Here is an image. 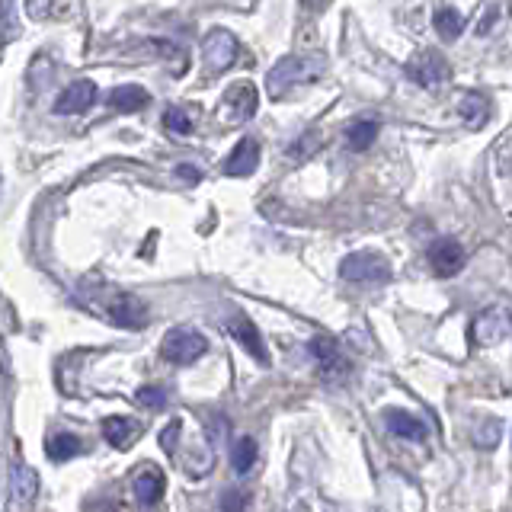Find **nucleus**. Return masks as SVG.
<instances>
[{
	"label": "nucleus",
	"mask_w": 512,
	"mask_h": 512,
	"mask_svg": "<svg viewBox=\"0 0 512 512\" xmlns=\"http://www.w3.org/2000/svg\"><path fill=\"white\" fill-rule=\"evenodd\" d=\"M496 442H500V423H490L487 429H480L477 432V448H493Z\"/></svg>",
	"instance_id": "393cba45"
},
{
	"label": "nucleus",
	"mask_w": 512,
	"mask_h": 512,
	"mask_svg": "<svg viewBox=\"0 0 512 512\" xmlns=\"http://www.w3.org/2000/svg\"><path fill=\"white\" fill-rule=\"evenodd\" d=\"M10 490H13V500L20 506H29L32 500H36V490H39V477L32 468H26V464H16L13 474H10Z\"/></svg>",
	"instance_id": "dca6fc26"
},
{
	"label": "nucleus",
	"mask_w": 512,
	"mask_h": 512,
	"mask_svg": "<svg viewBox=\"0 0 512 512\" xmlns=\"http://www.w3.org/2000/svg\"><path fill=\"white\" fill-rule=\"evenodd\" d=\"M176 432H180V423H173L167 432H164V448H167V452H170V448H173V436H176Z\"/></svg>",
	"instance_id": "cd10ccee"
},
{
	"label": "nucleus",
	"mask_w": 512,
	"mask_h": 512,
	"mask_svg": "<svg viewBox=\"0 0 512 512\" xmlns=\"http://www.w3.org/2000/svg\"><path fill=\"white\" fill-rule=\"evenodd\" d=\"M164 487H167V480H164V471L154 468V464H148V468H141L132 480V490H135V500L141 506H157L160 503V496H164Z\"/></svg>",
	"instance_id": "ddd939ff"
},
{
	"label": "nucleus",
	"mask_w": 512,
	"mask_h": 512,
	"mask_svg": "<svg viewBox=\"0 0 512 512\" xmlns=\"http://www.w3.org/2000/svg\"><path fill=\"white\" fill-rule=\"evenodd\" d=\"M432 23H436L439 36L445 42H455L461 36V29H464V16L455 7H442V10H436V16H432Z\"/></svg>",
	"instance_id": "aec40b11"
},
{
	"label": "nucleus",
	"mask_w": 512,
	"mask_h": 512,
	"mask_svg": "<svg viewBox=\"0 0 512 512\" xmlns=\"http://www.w3.org/2000/svg\"><path fill=\"white\" fill-rule=\"evenodd\" d=\"M448 74H452L448 71V61L439 52H420L407 61V77L426 90H439L448 80Z\"/></svg>",
	"instance_id": "423d86ee"
},
{
	"label": "nucleus",
	"mask_w": 512,
	"mask_h": 512,
	"mask_svg": "<svg viewBox=\"0 0 512 512\" xmlns=\"http://www.w3.org/2000/svg\"><path fill=\"white\" fill-rule=\"evenodd\" d=\"M346 138H349V148L352 151H368L378 141V122H372V119L352 122L346 128Z\"/></svg>",
	"instance_id": "6ab92c4d"
},
{
	"label": "nucleus",
	"mask_w": 512,
	"mask_h": 512,
	"mask_svg": "<svg viewBox=\"0 0 512 512\" xmlns=\"http://www.w3.org/2000/svg\"><path fill=\"white\" fill-rule=\"evenodd\" d=\"M164 128L173 135H189L192 132V119H189V112L183 106H170L164 112Z\"/></svg>",
	"instance_id": "5701e85b"
},
{
	"label": "nucleus",
	"mask_w": 512,
	"mask_h": 512,
	"mask_svg": "<svg viewBox=\"0 0 512 512\" xmlns=\"http://www.w3.org/2000/svg\"><path fill=\"white\" fill-rule=\"evenodd\" d=\"M301 4H304V10H311V13H324L333 0H301Z\"/></svg>",
	"instance_id": "a878e982"
},
{
	"label": "nucleus",
	"mask_w": 512,
	"mask_h": 512,
	"mask_svg": "<svg viewBox=\"0 0 512 512\" xmlns=\"http://www.w3.org/2000/svg\"><path fill=\"white\" fill-rule=\"evenodd\" d=\"M429 266L439 279H452L464 269V247L455 237H439L436 244L429 247Z\"/></svg>",
	"instance_id": "1a4fd4ad"
},
{
	"label": "nucleus",
	"mask_w": 512,
	"mask_h": 512,
	"mask_svg": "<svg viewBox=\"0 0 512 512\" xmlns=\"http://www.w3.org/2000/svg\"><path fill=\"white\" fill-rule=\"evenodd\" d=\"M224 330H228V336H234V340L244 346L256 362L269 365V349H266L260 330H256V324L247 314H240V311L228 314V317H224Z\"/></svg>",
	"instance_id": "0eeeda50"
},
{
	"label": "nucleus",
	"mask_w": 512,
	"mask_h": 512,
	"mask_svg": "<svg viewBox=\"0 0 512 512\" xmlns=\"http://www.w3.org/2000/svg\"><path fill=\"white\" fill-rule=\"evenodd\" d=\"M148 103H151L148 90L138 87V84H125V87H116L109 93V106L116 112H141Z\"/></svg>",
	"instance_id": "2eb2a0df"
},
{
	"label": "nucleus",
	"mask_w": 512,
	"mask_h": 512,
	"mask_svg": "<svg viewBox=\"0 0 512 512\" xmlns=\"http://www.w3.org/2000/svg\"><path fill=\"white\" fill-rule=\"evenodd\" d=\"M324 68H327L324 55H288L269 71L266 90L272 100H279V96L292 93L301 84H314V80L324 74Z\"/></svg>",
	"instance_id": "f257e3e1"
},
{
	"label": "nucleus",
	"mask_w": 512,
	"mask_h": 512,
	"mask_svg": "<svg viewBox=\"0 0 512 512\" xmlns=\"http://www.w3.org/2000/svg\"><path fill=\"white\" fill-rule=\"evenodd\" d=\"M80 452H84V445H80V439L74 436V432H58V436H52L45 442V455L52 461H71L77 458Z\"/></svg>",
	"instance_id": "a211bd4d"
},
{
	"label": "nucleus",
	"mask_w": 512,
	"mask_h": 512,
	"mask_svg": "<svg viewBox=\"0 0 512 512\" xmlns=\"http://www.w3.org/2000/svg\"><path fill=\"white\" fill-rule=\"evenodd\" d=\"M96 100V84L93 80H74V84L64 90L58 100H55V112L58 116H80V112H87Z\"/></svg>",
	"instance_id": "9d476101"
},
{
	"label": "nucleus",
	"mask_w": 512,
	"mask_h": 512,
	"mask_svg": "<svg viewBox=\"0 0 512 512\" xmlns=\"http://www.w3.org/2000/svg\"><path fill=\"white\" fill-rule=\"evenodd\" d=\"M256 106H260V96H256V87L247 84V80H237L231 90H224L221 96V119L240 125L256 116Z\"/></svg>",
	"instance_id": "20e7f679"
},
{
	"label": "nucleus",
	"mask_w": 512,
	"mask_h": 512,
	"mask_svg": "<svg viewBox=\"0 0 512 512\" xmlns=\"http://www.w3.org/2000/svg\"><path fill=\"white\" fill-rule=\"evenodd\" d=\"M256 458H260V452H256V442H253L250 436L237 439V442L231 445V464H234V471H237V474H250V471H253V464H256Z\"/></svg>",
	"instance_id": "412c9836"
},
{
	"label": "nucleus",
	"mask_w": 512,
	"mask_h": 512,
	"mask_svg": "<svg viewBox=\"0 0 512 512\" xmlns=\"http://www.w3.org/2000/svg\"><path fill=\"white\" fill-rule=\"evenodd\" d=\"M384 423H388V429L394 432V436H400V439H410V442H420V439H426V423L423 420H416L413 413H407V410H388L384 413Z\"/></svg>",
	"instance_id": "4468645a"
},
{
	"label": "nucleus",
	"mask_w": 512,
	"mask_h": 512,
	"mask_svg": "<svg viewBox=\"0 0 512 512\" xmlns=\"http://www.w3.org/2000/svg\"><path fill=\"white\" fill-rule=\"evenodd\" d=\"M256 167H260V141H253V138L237 141V148L221 164L224 176H250Z\"/></svg>",
	"instance_id": "9b49d317"
},
{
	"label": "nucleus",
	"mask_w": 512,
	"mask_h": 512,
	"mask_svg": "<svg viewBox=\"0 0 512 512\" xmlns=\"http://www.w3.org/2000/svg\"><path fill=\"white\" fill-rule=\"evenodd\" d=\"M103 436L116 448H128L141 436V426L135 420H125V416H109V420H103Z\"/></svg>",
	"instance_id": "f3484780"
},
{
	"label": "nucleus",
	"mask_w": 512,
	"mask_h": 512,
	"mask_svg": "<svg viewBox=\"0 0 512 512\" xmlns=\"http://www.w3.org/2000/svg\"><path fill=\"white\" fill-rule=\"evenodd\" d=\"M308 349L314 352V359L320 362V378L340 381V378L349 375V359L340 352V343H336L333 336H314Z\"/></svg>",
	"instance_id": "6e6552de"
},
{
	"label": "nucleus",
	"mask_w": 512,
	"mask_h": 512,
	"mask_svg": "<svg viewBox=\"0 0 512 512\" xmlns=\"http://www.w3.org/2000/svg\"><path fill=\"white\" fill-rule=\"evenodd\" d=\"M509 320H512V317H509Z\"/></svg>",
	"instance_id": "c85d7f7f"
},
{
	"label": "nucleus",
	"mask_w": 512,
	"mask_h": 512,
	"mask_svg": "<svg viewBox=\"0 0 512 512\" xmlns=\"http://www.w3.org/2000/svg\"><path fill=\"white\" fill-rule=\"evenodd\" d=\"M109 320L119 327H128V330H141L148 324V308H144L135 295H119L109 304Z\"/></svg>",
	"instance_id": "f8f14e48"
},
{
	"label": "nucleus",
	"mask_w": 512,
	"mask_h": 512,
	"mask_svg": "<svg viewBox=\"0 0 512 512\" xmlns=\"http://www.w3.org/2000/svg\"><path fill=\"white\" fill-rule=\"evenodd\" d=\"M138 404L144 407H167V391L164 388H157V384H144V388H138Z\"/></svg>",
	"instance_id": "b1692460"
},
{
	"label": "nucleus",
	"mask_w": 512,
	"mask_h": 512,
	"mask_svg": "<svg viewBox=\"0 0 512 512\" xmlns=\"http://www.w3.org/2000/svg\"><path fill=\"white\" fill-rule=\"evenodd\" d=\"M176 176H183V180L196 183V180H199V170H192V167H180V170H176Z\"/></svg>",
	"instance_id": "bb28decb"
},
{
	"label": "nucleus",
	"mask_w": 512,
	"mask_h": 512,
	"mask_svg": "<svg viewBox=\"0 0 512 512\" xmlns=\"http://www.w3.org/2000/svg\"><path fill=\"white\" fill-rule=\"evenodd\" d=\"M205 336L199 330L192 327H173L167 336H164V346H160V356H164L167 362L173 365H189L196 362L199 356H205Z\"/></svg>",
	"instance_id": "f03ea898"
},
{
	"label": "nucleus",
	"mask_w": 512,
	"mask_h": 512,
	"mask_svg": "<svg viewBox=\"0 0 512 512\" xmlns=\"http://www.w3.org/2000/svg\"><path fill=\"white\" fill-rule=\"evenodd\" d=\"M237 58V39L231 36L228 29H212L208 36L202 39V61L205 68L212 74L228 71Z\"/></svg>",
	"instance_id": "39448f33"
},
{
	"label": "nucleus",
	"mask_w": 512,
	"mask_h": 512,
	"mask_svg": "<svg viewBox=\"0 0 512 512\" xmlns=\"http://www.w3.org/2000/svg\"><path fill=\"white\" fill-rule=\"evenodd\" d=\"M340 276L349 282H388L391 263L381 253H349L340 263Z\"/></svg>",
	"instance_id": "7ed1b4c3"
},
{
	"label": "nucleus",
	"mask_w": 512,
	"mask_h": 512,
	"mask_svg": "<svg viewBox=\"0 0 512 512\" xmlns=\"http://www.w3.org/2000/svg\"><path fill=\"white\" fill-rule=\"evenodd\" d=\"M458 112L471 128H477V125H484V119H487V100L480 93H464L458 100Z\"/></svg>",
	"instance_id": "4be33fe9"
}]
</instances>
